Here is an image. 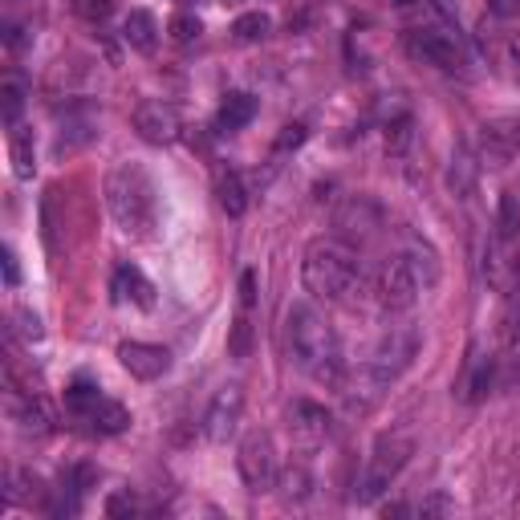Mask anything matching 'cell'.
I'll return each instance as SVG.
<instances>
[{"instance_id":"cell-33","label":"cell","mask_w":520,"mask_h":520,"mask_svg":"<svg viewBox=\"0 0 520 520\" xmlns=\"http://www.w3.org/2000/svg\"><path fill=\"white\" fill-rule=\"evenodd\" d=\"M17 330H21V338L25 342H41V317L33 313V309H17Z\"/></svg>"},{"instance_id":"cell-2","label":"cell","mask_w":520,"mask_h":520,"mask_svg":"<svg viewBox=\"0 0 520 520\" xmlns=\"http://www.w3.org/2000/svg\"><path fill=\"white\" fill-rule=\"evenodd\" d=\"M301 285L313 301L325 305H354L362 293V260L338 236H317L301 252Z\"/></svg>"},{"instance_id":"cell-11","label":"cell","mask_w":520,"mask_h":520,"mask_svg":"<svg viewBox=\"0 0 520 520\" xmlns=\"http://www.w3.org/2000/svg\"><path fill=\"white\" fill-rule=\"evenodd\" d=\"M240 415H244V390L232 382V386H224L220 395L212 399V407L204 415V435L212 443H228L240 431Z\"/></svg>"},{"instance_id":"cell-29","label":"cell","mask_w":520,"mask_h":520,"mask_svg":"<svg viewBox=\"0 0 520 520\" xmlns=\"http://www.w3.org/2000/svg\"><path fill=\"white\" fill-rule=\"evenodd\" d=\"M415 139V118L411 114H399V118H390L386 122V151L390 155H403Z\"/></svg>"},{"instance_id":"cell-25","label":"cell","mask_w":520,"mask_h":520,"mask_svg":"<svg viewBox=\"0 0 520 520\" xmlns=\"http://www.w3.org/2000/svg\"><path fill=\"white\" fill-rule=\"evenodd\" d=\"M496 370H500V362H496L492 354L476 358L472 378H468V403H484V399H488V386L496 382Z\"/></svg>"},{"instance_id":"cell-13","label":"cell","mask_w":520,"mask_h":520,"mask_svg":"<svg viewBox=\"0 0 520 520\" xmlns=\"http://www.w3.org/2000/svg\"><path fill=\"white\" fill-rule=\"evenodd\" d=\"M289 427H293V435H297L301 447H321L325 439L334 435L330 411L317 407V403H309V399H297V403L289 407Z\"/></svg>"},{"instance_id":"cell-32","label":"cell","mask_w":520,"mask_h":520,"mask_svg":"<svg viewBox=\"0 0 520 520\" xmlns=\"http://www.w3.org/2000/svg\"><path fill=\"white\" fill-rule=\"evenodd\" d=\"M74 9H78V17H86V21H106V17L114 13V0H74Z\"/></svg>"},{"instance_id":"cell-1","label":"cell","mask_w":520,"mask_h":520,"mask_svg":"<svg viewBox=\"0 0 520 520\" xmlns=\"http://www.w3.org/2000/svg\"><path fill=\"white\" fill-rule=\"evenodd\" d=\"M285 342H289V358L297 370H305L313 382H325V386H342L346 378V358H342V342H338V330L325 313L309 301H297L289 305L285 313Z\"/></svg>"},{"instance_id":"cell-31","label":"cell","mask_w":520,"mask_h":520,"mask_svg":"<svg viewBox=\"0 0 520 520\" xmlns=\"http://www.w3.org/2000/svg\"><path fill=\"white\" fill-rule=\"evenodd\" d=\"M167 33H171V41L187 45V41H195V37L204 33V25H200V17H191V13H175V17L167 21Z\"/></svg>"},{"instance_id":"cell-24","label":"cell","mask_w":520,"mask_h":520,"mask_svg":"<svg viewBox=\"0 0 520 520\" xmlns=\"http://www.w3.org/2000/svg\"><path fill=\"white\" fill-rule=\"evenodd\" d=\"M492 236L520 244V200H516V191H504V195H500V204H496V228H492Z\"/></svg>"},{"instance_id":"cell-12","label":"cell","mask_w":520,"mask_h":520,"mask_svg":"<svg viewBox=\"0 0 520 520\" xmlns=\"http://www.w3.org/2000/svg\"><path fill=\"white\" fill-rule=\"evenodd\" d=\"M118 362L139 382H155V378H163L171 370V350L155 346V342H122L118 346Z\"/></svg>"},{"instance_id":"cell-10","label":"cell","mask_w":520,"mask_h":520,"mask_svg":"<svg viewBox=\"0 0 520 520\" xmlns=\"http://www.w3.org/2000/svg\"><path fill=\"white\" fill-rule=\"evenodd\" d=\"M484 277L496 293H516L520 285V244L512 240H500V236H488V248H484Z\"/></svg>"},{"instance_id":"cell-23","label":"cell","mask_w":520,"mask_h":520,"mask_svg":"<svg viewBox=\"0 0 520 520\" xmlns=\"http://www.w3.org/2000/svg\"><path fill=\"white\" fill-rule=\"evenodd\" d=\"M277 488H281V500L285 504H301L309 492H313V476L305 464H289L285 472H277Z\"/></svg>"},{"instance_id":"cell-8","label":"cell","mask_w":520,"mask_h":520,"mask_svg":"<svg viewBox=\"0 0 520 520\" xmlns=\"http://www.w3.org/2000/svg\"><path fill=\"white\" fill-rule=\"evenodd\" d=\"M520 155V118H488L480 126V167H508Z\"/></svg>"},{"instance_id":"cell-3","label":"cell","mask_w":520,"mask_h":520,"mask_svg":"<svg viewBox=\"0 0 520 520\" xmlns=\"http://www.w3.org/2000/svg\"><path fill=\"white\" fill-rule=\"evenodd\" d=\"M102 195H106V212L114 216V224L135 236L147 240L159 228V187L151 179V171L135 159H122L106 171L102 179Z\"/></svg>"},{"instance_id":"cell-14","label":"cell","mask_w":520,"mask_h":520,"mask_svg":"<svg viewBox=\"0 0 520 520\" xmlns=\"http://www.w3.org/2000/svg\"><path fill=\"white\" fill-rule=\"evenodd\" d=\"M110 293L118 305H139V309H151L155 305V285L135 269V265H118L114 277H110Z\"/></svg>"},{"instance_id":"cell-21","label":"cell","mask_w":520,"mask_h":520,"mask_svg":"<svg viewBox=\"0 0 520 520\" xmlns=\"http://www.w3.org/2000/svg\"><path fill=\"white\" fill-rule=\"evenodd\" d=\"M216 200H220V208L236 220V216H244V208H248V191H244V179L236 175V171H216Z\"/></svg>"},{"instance_id":"cell-20","label":"cell","mask_w":520,"mask_h":520,"mask_svg":"<svg viewBox=\"0 0 520 520\" xmlns=\"http://www.w3.org/2000/svg\"><path fill=\"white\" fill-rule=\"evenodd\" d=\"M82 423H90V431H98V435H118V431L130 427V411H126L122 403H114V399L102 395V399L94 403V411H90Z\"/></svg>"},{"instance_id":"cell-22","label":"cell","mask_w":520,"mask_h":520,"mask_svg":"<svg viewBox=\"0 0 520 520\" xmlns=\"http://www.w3.org/2000/svg\"><path fill=\"white\" fill-rule=\"evenodd\" d=\"M94 135H98V130H94L90 114H70V118L61 122V130H57V155H70V151L86 147Z\"/></svg>"},{"instance_id":"cell-35","label":"cell","mask_w":520,"mask_h":520,"mask_svg":"<svg viewBox=\"0 0 520 520\" xmlns=\"http://www.w3.org/2000/svg\"><path fill=\"white\" fill-rule=\"evenodd\" d=\"M305 139H309V130H305L301 122H289V126L281 130V135H277V151H297Z\"/></svg>"},{"instance_id":"cell-42","label":"cell","mask_w":520,"mask_h":520,"mask_svg":"<svg viewBox=\"0 0 520 520\" xmlns=\"http://www.w3.org/2000/svg\"><path fill=\"white\" fill-rule=\"evenodd\" d=\"M175 5H195V0H175Z\"/></svg>"},{"instance_id":"cell-26","label":"cell","mask_w":520,"mask_h":520,"mask_svg":"<svg viewBox=\"0 0 520 520\" xmlns=\"http://www.w3.org/2000/svg\"><path fill=\"white\" fill-rule=\"evenodd\" d=\"M102 399V390L98 386H90L86 378H78L70 390H65V411H70L74 419H86L90 411H94V403Z\"/></svg>"},{"instance_id":"cell-28","label":"cell","mask_w":520,"mask_h":520,"mask_svg":"<svg viewBox=\"0 0 520 520\" xmlns=\"http://www.w3.org/2000/svg\"><path fill=\"white\" fill-rule=\"evenodd\" d=\"M21 110H25V82L9 78L5 86H0V118H5V126H17Z\"/></svg>"},{"instance_id":"cell-4","label":"cell","mask_w":520,"mask_h":520,"mask_svg":"<svg viewBox=\"0 0 520 520\" xmlns=\"http://www.w3.org/2000/svg\"><path fill=\"white\" fill-rule=\"evenodd\" d=\"M439 281V260L435 252L423 244V240H407L395 256L382 265L378 273V285H374V297L386 313H407L427 289H435Z\"/></svg>"},{"instance_id":"cell-7","label":"cell","mask_w":520,"mask_h":520,"mask_svg":"<svg viewBox=\"0 0 520 520\" xmlns=\"http://www.w3.org/2000/svg\"><path fill=\"white\" fill-rule=\"evenodd\" d=\"M236 468H240V480L248 492H269L277 484V455H273L269 431H248L240 439Z\"/></svg>"},{"instance_id":"cell-40","label":"cell","mask_w":520,"mask_h":520,"mask_svg":"<svg viewBox=\"0 0 520 520\" xmlns=\"http://www.w3.org/2000/svg\"><path fill=\"white\" fill-rule=\"evenodd\" d=\"M407 512H415L411 504H382V516H407Z\"/></svg>"},{"instance_id":"cell-27","label":"cell","mask_w":520,"mask_h":520,"mask_svg":"<svg viewBox=\"0 0 520 520\" xmlns=\"http://www.w3.org/2000/svg\"><path fill=\"white\" fill-rule=\"evenodd\" d=\"M269 33H273V21H269V13H244V17H236V25H232V37H236L240 45L265 41Z\"/></svg>"},{"instance_id":"cell-38","label":"cell","mask_w":520,"mask_h":520,"mask_svg":"<svg viewBox=\"0 0 520 520\" xmlns=\"http://www.w3.org/2000/svg\"><path fill=\"white\" fill-rule=\"evenodd\" d=\"M488 13L496 21H512V17H520V0H488Z\"/></svg>"},{"instance_id":"cell-5","label":"cell","mask_w":520,"mask_h":520,"mask_svg":"<svg viewBox=\"0 0 520 520\" xmlns=\"http://www.w3.org/2000/svg\"><path fill=\"white\" fill-rule=\"evenodd\" d=\"M411 455H415V439L407 431H386L374 439L370 447V460H366V472L358 480V492L354 500L358 504H374L390 484L399 480V472L411 464Z\"/></svg>"},{"instance_id":"cell-34","label":"cell","mask_w":520,"mask_h":520,"mask_svg":"<svg viewBox=\"0 0 520 520\" xmlns=\"http://www.w3.org/2000/svg\"><path fill=\"white\" fill-rule=\"evenodd\" d=\"M135 512H143V504L130 492H118V496L106 500V516H135Z\"/></svg>"},{"instance_id":"cell-18","label":"cell","mask_w":520,"mask_h":520,"mask_svg":"<svg viewBox=\"0 0 520 520\" xmlns=\"http://www.w3.org/2000/svg\"><path fill=\"white\" fill-rule=\"evenodd\" d=\"M496 362H500V382L512 386L520 378V313H512L504 321V346H500Z\"/></svg>"},{"instance_id":"cell-6","label":"cell","mask_w":520,"mask_h":520,"mask_svg":"<svg viewBox=\"0 0 520 520\" xmlns=\"http://www.w3.org/2000/svg\"><path fill=\"white\" fill-rule=\"evenodd\" d=\"M403 45H407V53L415 61H427V65H435V70H447V74H464L468 70V53H464L460 37H455V29H447V25L407 29Z\"/></svg>"},{"instance_id":"cell-16","label":"cell","mask_w":520,"mask_h":520,"mask_svg":"<svg viewBox=\"0 0 520 520\" xmlns=\"http://www.w3.org/2000/svg\"><path fill=\"white\" fill-rule=\"evenodd\" d=\"M476 175H480V159L472 155V147H455L451 151V167H447V187L455 195H472L476 191Z\"/></svg>"},{"instance_id":"cell-37","label":"cell","mask_w":520,"mask_h":520,"mask_svg":"<svg viewBox=\"0 0 520 520\" xmlns=\"http://www.w3.org/2000/svg\"><path fill=\"white\" fill-rule=\"evenodd\" d=\"M252 305H256V273L244 269V273H240V309L252 313Z\"/></svg>"},{"instance_id":"cell-17","label":"cell","mask_w":520,"mask_h":520,"mask_svg":"<svg viewBox=\"0 0 520 520\" xmlns=\"http://www.w3.org/2000/svg\"><path fill=\"white\" fill-rule=\"evenodd\" d=\"M256 98L252 94H244V90H232L224 102H220V110H216V130H240V126H248L252 118H256Z\"/></svg>"},{"instance_id":"cell-41","label":"cell","mask_w":520,"mask_h":520,"mask_svg":"<svg viewBox=\"0 0 520 520\" xmlns=\"http://www.w3.org/2000/svg\"><path fill=\"white\" fill-rule=\"evenodd\" d=\"M390 5H411V0H390Z\"/></svg>"},{"instance_id":"cell-19","label":"cell","mask_w":520,"mask_h":520,"mask_svg":"<svg viewBox=\"0 0 520 520\" xmlns=\"http://www.w3.org/2000/svg\"><path fill=\"white\" fill-rule=\"evenodd\" d=\"M9 159H13V175H17V179H33V175H37L33 130H25V126H9Z\"/></svg>"},{"instance_id":"cell-30","label":"cell","mask_w":520,"mask_h":520,"mask_svg":"<svg viewBox=\"0 0 520 520\" xmlns=\"http://www.w3.org/2000/svg\"><path fill=\"white\" fill-rule=\"evenodd\" d=\"M228 354L236 362H244L252 354V321H248V309H240V317L232 321V334H228Z\"/></svg>"},{"instance_id":"cell-9","label":"cell","mask_w":520,"mask_h":520,"mask_svg":"<svg viewBox=\"0 0 520 520\" xmlns=\"http://www.w3.org/2000/svg\"><path fill=\"white\" fill-rule=\"evenodd\" d=\"M130 122H135V135H139L143 143H151V147H167V143L179 139V118H175V110H171L167 102H159V98L139 102L135 114H130Z\"/></svg>"},{"instance_id":"cell-36","label":"cell","mask_w":520,"mask_h":520,"mask_svg":"<svg viewBox=\"0 0 520 520\" xmlns=\"http://www.w3.org/2000/svg\"><path fill=\"white\" fill-rule=\"evenodd\" d=\"M451 508H455V504H451V500H447L443 492H431V496H427V500H423V504H419L415 512H419V516L427 520V516H447Z\"/></svg>"},{"instance_id":"cell-39","label":"cell","mask_w":520,"mask_h":520,"mask_svg":"<svg viewBox=\"0 0 520 520\" xmlns=\"http://www.w3.org/2000/svg\"><path fill=\"white\" fill-rule=\"evenodd\" d=\"M0 265H5V285H9V289H17V285H21V269H17V256H13V248L0 252Z\"/></svg>"},{"instance_id":"cell-15","label":"cell","mask_w":520,"mask_h":520,"mask_svg":"<svg viewBox=\"0 0 520 520\" xmlns=\"http://www.w3.org/2000/svg\"><path fill=\"white\" fill-rule=\"evenodd\" d=\"M122 37L135 53H155L159 45V21L147 9H130V17L122 21Z\"/></svg>"}]
</instances>
